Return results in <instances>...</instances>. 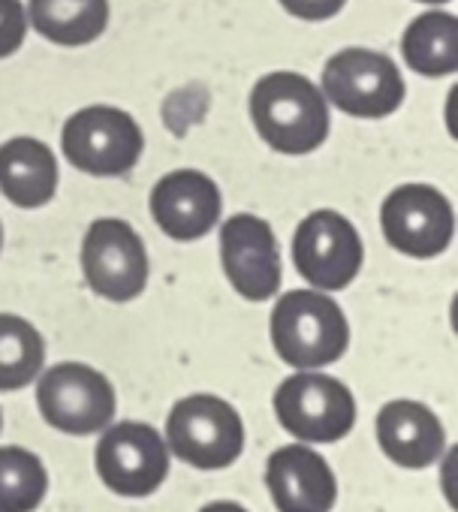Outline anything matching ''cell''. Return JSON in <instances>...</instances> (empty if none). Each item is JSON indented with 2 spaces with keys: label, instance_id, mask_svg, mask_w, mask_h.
Instances as JSON below:
<instances>
[{
  "label": "cell",
  "instance_id": "obj_1",
  "mask_svg": "<svg viewBox=\"0 0 458 512\" xmlns=\"http://www.w3.org/2000/svg\"><path fill=\"white\" fill-rule=\"evenodd\" d=\"M251 121L278 154H311L329 139V103L302 73H269L251 91Z\"/></svg>",
  "mask_w": 458,
  "mask_h": 512
},
{
  "label": "cell",
  "instance_id": "obj_2",
  "mask_svg": "<svg viewBox=\"0 0 458 512\" xmlns=\"http://www.w3.org/2000/svg\"><path fill=\"white\" fill-rule=\"evenodd\" d=\"M269 332L275 353L299 371L326 368L350 347V323L341 305L320 290L284 293L272 311Z\"/></svg>",
  "mask_w": 458,
  "mask_h": 512
},
{
  "label": "cell",
  "instance_id": "obj_3",
  "mask_svg": "<svg viewBox=\"0 0 458 512\" xmlns=\"http://www.w3.org/2000/svg\"><path fill=\"white\" fill-rule=\"evenodd\" d=\"M166 449L196 470H223L245 449V422L217 395H187L166 416Z\"/></svg>",
  "mask_w": 458,
  "mask_h": 512
},
{
  "label": "cell",
  "instance_id": "obj_4",
  "mask_svg": "<svg viewBox=\"0 0 458 512\" xmlns=\"http://www.w3.org/2000/svg\"><path fill=\"white\" fill-rule=\"evenodd\" d=\"M61 148L70 166L97 178L127 175L145 148L142 127L118 106H85L67 118Z\"/></svg>",
  "mask_w": 458,
  "mask_h": 512
},
{
  "label": "cell",
  "instance_id": "obj_5",
  "mask_svg": "<svg viewBox=\"0 0 458 512\" xmlns=\"http://www.w3.org/2000/svg\"><path fill=\"white\" fill-rule=\"evenodd\" d=\"M323 97L350 118L380 121L404 103V79L395 61L371 49H344L323 67Z\"/></svg>",
  "mask_w": 458,
  "mask_h": 512
},
{
  "label": "cell",
  "instance_id": "obj_6",
  "mask_svg": "<svg viewBox=\"0 0 458 512\" xmlns=\"http://www.w3.org/2000/svg\"><path fill=\"white\" fill-rule=\"evenodd\" d=\"M275 416L305 443H338L356 425V398L329 374L299 371L278 386Z\"/></svg>",
  "mask_w": 458,
  "mask_h": 512
},
{
  "label": "cell",
  "instance_id": "obj_7",
  "mask_svg": "<svg viewBox=\"0 0 458 512\" xmlns=\"http://www.w3.org/2000/svg\"><path fill=\"white\" fill-rule=\"evenodd\" d=\"M37 380V404L52 428L73 437H88L109 428L115 419V389L97 368L82 362H61Z\"/></svg>",
  "mask_w": 458,
  "mask_h": 512
},
{
  "label": "cell",
  "instance_id": "obj_8",
  "mask_svg": "<svg viewBox=\"0 0 458 512\" xmlns=\"http://www.w3.org/2000/svg\"><path fill=\"white\" fill-rule=\"evenodd\" d=\"M365 263V244L356 226L332 211H311L293 232V266L320 293L350 287Z\"/></svg>",
  "mask_w": 458,
  "mask_h": 512
},
{
  "label": "cell",
  "instance_id": "obj_9",
  "mask_svg": "<svg viewBox=\"0 0 458 512\" xmlns=\"http://www.w3.org/2000/svg\"><path fill=\"white\" fill-rule=\"evenodd\" d=\"M82 272L88 287L109 302H133L148 287V250L139 232L118 217H100L82 241Z\"/></svg>",
  "mask_w": 458,
  "mask_h": 512
},
{
  "label": "cell",
  "instance_id": "obj_10",
  "mask_svg": "<svg viewBox=\"0 0 458 512\" xmlns=\"http://www.w3.org/2000/svg\"><path fill=\"white\" fill-rule=\"evenodd\" d=\"M380 229L389 247L413 260H431L452 244L455 214L431 184H401L380 205Z\"/></svg>",
  "mask_w": 458,
  "mask_h": 512
},
{
  "label": "cell",
  "instance_id": "obj_11",
  "mask_svg": "<svg viewBox=\"0 0 458 512\" xmlns=\"http://www.w3.org/2000/svg\"><path fill=\"white\" fill-rule=\"evenodd\" d=\"M94 467L109 491L121 497H148L169 473V449L151 425L121 422L100 437Z\"/></svg>",
  "mask_w": 458,
  "mask_h": 512
},
{
  "label": "cell",
  "instance_id": "obj_12",
  "mask_svg": "<svg viewBox=\"0 0 458 512\" xmlns=\"http://www.w3.org/2000/svg\"><path fill=\"white\" fill-rule=\"evenodd\" d=\"M220 263L233 290L248 302H269L281 290V250L269 220L233 214L220 226Z\"/></svg>",
  "mask_w": 458,
  "mask_h": 512
},
{
  "label": "cell",
  "instance_id": "obj_13",
  "mask_svg": "<svg viewBox=\"0 0 458 512\" xmlns=\"http://www.w3.org/2000/svg\"><path fill=\"white\" fill-rule=\"evenodd\" d=\"M220 187L196 169H175L151 190V217L172 241L205 238L220 223Z\"/></svg>",
  "mask_w": 458,
  "mask_h": 512
},
{
  "label": "cell",
  "instance_id": "obj_14",
  "mask_svg": "<svg viewBox=\"0 0 458 512\" xmlns=\"http://www.w3.org/2000/svg\"><path fill=\"white\" fill-rule=\"evenodd\" d=\"M266 485L281 512H329L338 500V479L329 461L302 443L269 455Z\"/></svg>",
  "mask_w": 458,
  "mask_h": 512
},
{
  "label": "cell",
  "instance_id": "obj_15",
  "mask_svg": "<svg viewBox=\"0 0 458 512\" xmlns=\"http://www.w3.org/2000/svg\"><path fill=\"white\" fill-rule=\"evenodd\" d=\"M383 455L404 470H425L446 452V431L437 413L419 401H389L377 413Z\"/></svg>",
  "mask_w": 458,
  "mask_h": 512
},
{
  "label": "cell",
  "instance_id": "obj_16",
  "mask_svg": "<svg viewBox=\"0 0 458 512\" xmlns=\"http://www.w3.org/2000/svg\"><path fill=\"white\" fill-rule=\"evenodd\" d=\"M0 193L19 208H43L58 193V160L34 136H16L0 145Z\"/></svg>",
  "mask_w": 458,
  "mask_h": 512
},
{
  "label": "cell",
  "instance_id": "obj_17",
  "mask_svg": "<svg viewBox=\"0 0 458 512\" xmlns=\"http://www.w3.org/2000/svg\"><path fill=\"white\" fill-rule=\"evenodd\" d=\"M401 55L419 76H452L458 70V19L443 10L416 16L401 37Z\"/></svg>",
  "mask_w": 458,
  "mask_h": 512
},
{
  "label": "cell",
  "instance_id": "obj_18",
  "mask_svg": "<svg viewBox=\"0 0 458 512\" xmlns=\"http://www.w3.org/2000/svg\"><path fill=\"white\" fill-rule=\"evenodd\" d=\"M31 25L55 46H91L109 25V0H31Z\"/></svg>",
  "mask_w": 458,
  "mask_h": 512
},
{
  "label": "cell",
  "instance_id": "obj_19",
  "mask_svg": "<svg viewBox=\"0 0 458 512\" xmlns=\"http://www.w3.org/2000/svg\"><path fill=\"white\" fill-rule=\"evenodd\" d=\"M46 365L43 335L16 314H0V392H16L34 383Z\"/></svg>",
  "mask_w": 458,
  "mask_h": 512
},
{
  "label": "cell",
  "instance_id": "obj_20",
  "mask_svg": "<svg viewBox=\"0 0 458 512\" xmlns=\"http://www.w3.org/2000/svg\"><path fill=\"white\" fill-rule=\"evenodd\" d=\"M46 491L49 473L34 452L22 446L0 449V512H34Z\"/></svg>",
  "mask_w": 458,
  "mask_h": 512
},
{
  "label": "cell",
  "instance_id": "obj_21",
  "mask_svg": "<svg viewBox=\"0 0 458 512\" xmlns=\"http://www.w3.org/2000/svg\"><path fill=\"white\" fill-rule=\"evenodd\" d=\"M28 37V13L22 0H0V58H10L22 49Z\"/></svg>",
  "mask_w": 458,
  "mask_h": 512
},
{
  "label": "cell",
  "instance_id": "obj_22",
  "mask_svg": "<svg viewBox=\"0 0 458 512\" xmlns=\"http://www.w3.org/2000/svg\"><path fill=\"white\" fill-rule=\"evenodd\" d=\"M347 0H281V7L302 22H326L344 10Z\"/></svg>",
  "mask_w": 458,
  "mask_h": 512
},
{
  "label": "cell",
  "instance_id": "obj_23",
  "mask_svg": "<svg viewBox=\"0 0 458 512\" xmlns=\"http://www.w3.org/2000/svg\"><path fill=\"white\" fill-rule=\"evenodd\" d=\"M199 512H248L242 503H233V500H214V503H205Z\"/></svg>",
  "mask_w": 458,
  "mask_h": 512
},
{
  "label": "cell",
  "instance_id": "obj_24",
  "mask_svg": "<svg viewBox=\"0 0 458 512\" xmlns=\"http://www.w3.org/2000/svg\"><path fill=\"white\" fill-rule=\"evenodd\" d=\"M416 4H431V7H440V4H449V0H416Z\"/></svg>",
  "mask_w": 458,
  "mask_h": 512
},
{
  "label": "cell",
  "instance_id": "obj_25",
  "mask_svg": "<svg viewBox=\"0 0 458 512\" xmlns=\"http://www.w3.org/2000/svg\"><path fill=\"white\" fill-rule=\"evenodd\" d=\"M0 250H4V226H0Z\"/></svg>",
  "mask_w": 458,
  "mask_h": 512
},
{
  "label": "cell",
  "instance_id": "obj_26",
  "mask_svg": "<svg viewBox=\"0 0 458 512\" xmlns=\"http://www.w3.org/2000/svg\"><path fill=\"white\" fill-rule=\"evenodd\" d=\"M0 425H4V413H0Z\"/></svg>",
  "mask_w": 458,
  "mask_h": 512
}]
</instances>
